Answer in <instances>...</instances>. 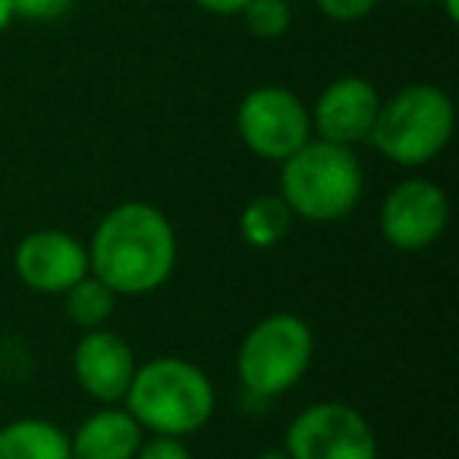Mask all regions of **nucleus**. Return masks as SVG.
Segmentation results:
<instances>
[{
    "mask_svg": "<svg viewBox=\"0 0 459 459\" xmlns=\"http://www.w3.org/2000/svg\"><path fill=\"white\" fill-rule=\"evenodd\" d=\"M142 437L145 431L126 406H104L70 434V450L73 459H133Z\"/></svg>",
    "mask_w": 459,
    "mask_h": 459,
    "instance_id": "obj_12",
    "label": "nucleus"
},
{
    "mask_svg": "<svg viewBox=\"0 0 459 459\" xmlns=\"http://www.w3.org/2000/svg\"><path fill=\"white\" fill-rule=\"evenodd\" d=\"M377 4H381V0H315V7H318L321 13L327 16V20H331V22H343V26H350V22H359V20H365V16H371Z\"/></svg>",
    "mask_w": 459,
    "mask_h": 459,
    "instance_id": "obj_18",
    "label": "nucleus"
},
{
    "mask_svg": "<svg viewBox=\"0 0 459 459\" xmlns=\"http://www.w3.org/2000/svg\"><path fill=\"white\" fill-rule=\"evenodd\" d=\"M312 359L315 333L308 321L293 312H274L243 337L237 352V371L252 396L274 400L306 377Z\"/></svg>",
    "mask_w": 459,
    "mask_h": 459,
    "instance_id": "obj_5",
    "label": "nucleus"
},
{
    "mask_svg": "<svg viewBox=\"0 0 459 459\" xmlns=\"http://www.w3.org/2000/svg\"><path fill=\"white\" fill-rule=\"evenodd\" d=\"M290 227H293V214H290L287 202L281 195H258L239 214V237L252 246V249H274L287 239Z\"/></svg>",
    "mask_w": 459,
    "mask_h": 459,
    "instance_id": "obj_14",
    "label": "nucleus"
},
{
    "mask_svg": "<svg viewBox=\"0 0 459 459\" xmlns=\"http://www.w3.org/2000/svg\"><path fill=\"white\" fill-rule=\"evenodd\" d=\"M239 16H243L249 35H255L262 41H274L281 35H287L290 22H293L290 0H249Z\"/></svg>",
    "mask_w": 459,
    "mask_h": 459,
    "instance_id": "obj_16",
    "label": "nucleus"
},
{
    "mask_svg": "<svg viewBox=\"0 0 459 459\" xmlns=\"http://www.w3.org/2000/svg\"><path fill=\"white\" fill-rule=\"evenodd\" d=\"M123 403L142 431L186 437L211 421L217 394L211 377L195 362L179 356H158L152 362L135 365Z\"/></svg>",
    "mask_w": 459,
    "mask_h": 459,
    "instance_id": "obj_2",
    "label": "nucleus"
},
{
    "mask_svg": "<svg viewBox=\"0 0 459 459\" xmlns=\"http://www.w3.org/2000/svg\"><path fill=\"white\" fill-rule=\"evenodd\" d=\"M290 459H381L375 428L350 403L321 400L306 406L287 428Z\"/></svg>",
    "mask_w": 459,
    "mask_h": 459,
    "instance_id": "obj_6",
    "label": "nucleus"
},
{
    "mask_svg": "<svg viewBox=\"0 0 459 459\" xmlns=\"http://www.w3.org/2000/svg\"><path fill=\"white\" fill-rule=\"evenodd\" d=\"M255 459H290V456H287V450H264V453H258Z\"/></svg>",
    "mask_w": 459,
    "mask_h": 459,
    "instance_id": "obj_23",
    "label": "nucleus"
},
{
    "mask_svg": "<svg viewBox=\"0 0 459 459\" xmlns=\"http://www.w3.org/2000/svg\"><path fill=\"white\" fill-rule=\"evenodd\" d=\"M409 4H428V0H409Z\"/></svg>",
    "mask_w": 459,
    "mask_h": 459,
    "instance_id": "obj_24",
    "label": "nucleus"
},
{
    "mask_svg": "<svg viewBox=\"0 0 459 459\" xmlns=\"http://www.w3.org/2000/svg\"><path fill=\"white\" fill-rule=\"evenodd\" d=\"M13 20L29 22H60L73 10V0H10Z\"/></svg>",
    "mask_w": 459,
    "mask_h": 459,
    "instance_id": "obj_17",
    "label": "nucleus"
},
{
    "mask_svg": "<svg viewBox=\"0 0 459 459\" xmlns=\"http://www.w3.org/2000/svg\"><path fill=\"white\" fill-rule=\"evenodd\" d=\"M10 22H13V7H10V0H0V35L7 32Z\"/></svg>",
    "mask_w": 459,
    "mask_h": 459,
    "instance_id": "obj_21",
    "label": "nucleus"
},
{
    "mask_svg": "<svg viewBox=\"0 0 459 459\" xmlns=\"http://www.w3.org/2000/svg\"><path fill=\"white\" fill-rule=\"evenodd\" d=\"M456 108L444 89L431 82H412L381 98V110L368 142L377 154L400 167H425L453 139Z\"/></svg>",
    "mask_w": 459,
    "mask_h": 459,
    "instance_id": "obj_4",
    "label": "nucleus"
},
{
    "mask_svg": "<svg viewBox=\"0 0 459 459\" xmlns=\"http://www.w3.org/2000/svg\"><path fill=\"white\" fill-rule=\"evenodd\" d=\"M237 133L252 154L281 164L312 139V114L296 91L258 85L239 101Z\"/></svg>",
    "mask_w": 459,
    "mask_h": 459,
    "instance_id": "obj_7",
    "label": "nucleus"
},
{
    "mask_svg": "<svg viewBox=\"0 0 459 459\" xmlns=\"http://www.w3.org/2000/svg\"><path fill=\"white\" fill-rule=\"evenodd\" d=\"M135 365L139 362L133 356V346L120 333L104 331V327L85 331L73 350V375H76L79 387L104 406L123 403L129 384H133Z\"/></svg>",
    "mask_w": 459,
    "mask_h": 459,
    "instance_id": "obj_11",
    "label": "nucleus"
},
{
    "mask_svg": "<svg viewBox=\"0 0 459 459\" xmlns=\"http://www.w3.org/2000/svg\"><path fill=\"white\" fill-rule=\"evenodd\" d=\"M133 459H192V453H189V446L183 444V437L152 434V437H142Z\"/></svg>",
    "mask_w": 459,
    "mask_h": 459,
    "instance_id": "obj_19",
    "label": "nucleus"
},
{
    "mask_svg": "<svg viewBox=\"0 0 459 459\" xmlns=\"http://www.w3.org/2000/svg\"><path fill=\"white\" fill-rule=\"evenodd\" d=\"M66 299V315L76 327L82 331H98L110 321L117 308V293L104 281H98L95 274H85L82 281H76L64 293Z\"/></svg>",
    "mask_w": 459,
    "mask_h": 459,
    "instance_id": "obj_15",
    "label": "nucleus"
},
{
    "mask_svg": "<svg viewBox=\"0 0 459 459\" xmlns=\"http://www.w3.org/2000/svg\"><path fill=\"white\" fill-rule=\"evenodd\" d=\"M13 271L32 293L64 296L89 274V249L66 230H35L16 246Z\"/></svg>",
    "mask_w": 459,
    "mask_h": 459,
    "instance_id": "obj_9",
    "label": "nucleus"
},
{
    "mask_svg": "<svg viewBox=\"0 0 459 459\" xmlns=\"http://www.w3.org/2000/svg\"><path fill=\"white\" fill-rule=\"evenodd\" d=\"M89 271L117 296H148L177 271V230L152 202H123L98 221L89 239Z\"/></svg>",
    "mask_w": 459,
    "mask_h": 459,
    "instance_id": "obj_1",
    "label": "nucleus"
},
{
    "mask_svg": "<svg viewBox=\"0 0 459 459\" xmlns=\"http://www.w3.org/2000/svg\"><path fill=\"white\" fill-rule=\"evenodd\" d=\"M249 0H195V7H202L204 13L214 16H239Z\"/></svg>",
    "mask_w": 459,
    "mask_h": 459,
    "instance_id": "obj_20",
    "label": "nucleus"
},
{
    "mask_svg": "<svg viewBox=\"0 0 459 459\" xmlns=\"http://www.w3.org/2000/svg\"><path fill=\"white\" fill-rule=\"evenodd\" d=\"M362 164L356 152L325 139H308L281 160V192L290 214L312 223L346 217L362 198Z\"/></svg>",
    "mask_w": 459,
    "mask_h": 459,
    "instance_id": "obj_3",
    "label": "nucleus"
},
{
    "mask_svg": "<svg viewBox=\"0 0 459 459\" xmlns=\"http://www.w3.org/2000/svg\"><path fill=\"white\" fill-rule=\"evenodd\" d=\"M0 459H73L70 434L48 419H16L0 428Z\"/></svg>",
    "mask_w": 459,
    "mask_h": 459,
    "instance_id": "obj_13",
    "label": "nucleus"
},
{
    "mask_svg": "<svg viewBox=\"0 0 459 459\" xmlns=\"http://www.w3.org/2000/svg\"><path fill=\"white\" fill-rule=\"evenodd\" d=\"M381 110V95L362 76H340L318 95L312 114L315 139L333 142V145L356 148L359 142H368L371 126Z\"/></svg>",
    "mask_w": 459,
    "mask_h": 459,
    "instance_id": "obj_10",
    "label": "nucleus"
},
{
    "mask_svg": "<svg viewBox=\"0 0 459 459\" xmlns=\"http://www.w3.org/2000/svg\"><path fill=\"white\" fill-rule=\"evenodd\" d=\"M450 221V198L434 179L409 177L384 195L381 237L400 252H421L444 237Z\"/></svg>",
    "mask_w": 459,
    "mask_h": 459,
    "instance_id": "obj_8",
    "label": "nucleus"
},
{
    "mask_svg": "<svg viewBox=\"0 0 459 459\" xmlns=\"http://www.w3.org/2000/svg\"><path fill=\"white\" fill-rule=\"evenodd\" d=\"M444 4V13H446V20L450 22H456L459 20V0H440Z\"/></svg>",
    "mask_w": 459,
    "mask_h": 459,
    "instance_id": "obj_22",
    "label": "nucleus"
}]
</instances>
